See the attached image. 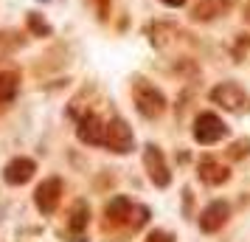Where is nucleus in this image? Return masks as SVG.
Masks as SVG:
<instances>
[{
    "instance_id": "0eeeda50",
    "label": "nucleus",
    "mask_w": 250,
    "mask_h": 242,
    "mask_svg": "<svg viewBox=\"0 0 250 242\" xmlns=\"http://www.w3.org/2000/svg\"><path fill=\"white\" fill-rule=\"evenodd\" d=\"M76 135L84 144H93V147H104V135H107V121H102L96 113H87L79 118V127H76Z\"/></svg>"
},
{
    "instance_id": "6e6552de",
    "label": "nucleus",
    "mask_w": 250,
    "mask_h": 242,
    "mask_svg": "<svg viewBox=\"0 0 250 242\" xmlns=\"http://www.w3.org/2000/svg\"><path fill=\"white\" fill-rule=\"evenodd\" d=\"M37 172V163L31 158H14V161L6 163V169H3V180L9 186H23L28 183Z\"/></svg>"
},
{
    "instance_id": "7ed1b4c3",
    "label": "nucleus",
    "mask_w": 250,
    "mask_h": 242,
    "mask_svg": "<svg viewBox=\"0 0 250 242\" xmlns=\"http://www.w3.org/2000/svg\"><path fill=\"white\" fill-rule=\"evenodd\" d=\"M211 99H214L216 104H222L225 110H230V113H245V110H250L248 93L242 90L236 82H222V85H216L214 90H211Z\"/></svg>"
},
{
    "instance_id": "f8f14e48",
    "label": "nucleus",
    "mask_w": 250,
    "mask_h": 242,
    "mask_svg": "<svg viewBox=\"0 0 250 242\" xmlns=\"http://www.w3.org/2000/svg\"><path fill=\"white\" fill-rule=\"evenodd\" d=\"M20 90V76L14 70H0V104L12 102Z\"/></svg>"
},
{
    "instance_id": "ddd939ff",
    "label": "nucleus",
    "mask_w": 250,
    "mask_h": 242,
    "mask_svg": "<svg viewBox=\"0 0 250 242\" xmlns=\"http://www.w3.org/2000/svg\"><path fill=\"white\" fill-rule=\"evenodd\" d=\"M129 211H132V203L126 197H115V200L107 203V217L110 220H124L129 217Z\"/></svg>"
},
{
    "instance_id": "1a4fd4ad",
    "label": "nucleus",
    "mask_w": 250,
    "mask_h": 242,
    "mask_svg": "<svg viewBox=\"0 0 250 242\" xmlns=\"http://www.w3.org/2000/svg\"><path fill=\"white\" fill-rule=\"evenodd\" d=\"M228 214H230L228 203L214 200V203H211V206H205V211L200 214V228H203L205 234H214V231H219L228 222Z\"/></svg>"
},
{
    "instance_id": "2eb2a0df",
    "label": "nucleus",
    "mask_w": 250,
    "mask_h": 242,
    "mask_svg": "<svg viewBox=\"0 0 250 242\" xmlns=\"http://www.w3.org/2000/svg\"><path fill=\"white\" fill-rule=\"evenodd\" d=\"M28 25H31V31L34 34H51V28H48V23L45 20H40V14H28Z\"/></svg>"
},
{
    "instance_id": "a211bd4d",
    "label": "nucleus",
    "mask_w": 250,
    "mask_h": 242,
    "mask_svg": "<svg viewBox=\"0 0 250 242\" xmlns=\"http://www.w3.org/2000/svg\"><path fill=\"white\" fill-rule=\"evenodd\" d=\"M163 3H166V6H171V9H177V6H183V3H186V0H163Z\"/></svg>"
},
{
    "instance_id": "f257e3e1",
    "label": "nucleus",
    "mask_w": 250,
    "mask_h": 242,
    "mask_svg": "<svg viewBox=\"0 0 250 242\" xmlns=\"http://www.w3.org/2000/svg\"><path fill=\"white\" fill-rule=\"evenodd\" d=\"M132 99H135V110L144 118H160L166 113V96L144 79H138L132 85Z\"/></svg>"
},
{
    "instance_id": "39448f33",
    "label": "nucleus",
    "mask_w": 250,
    "mask_h": 242,
    "mask_svg": "<svg viewBox=\"0 0 250 242\" xmlns=\"http://www.w3.org/2000/svg\"><path fill=\"white\" fill-rule=\"evenodd\" d=\"M144 166H146L149 177H152V183L158 186V189H166V186L171 183V172H169V166H166L163 152H160L158 147L149 144L146 150H144Z\"/></svg>"
},
{
    "instance_id": "f03ea898",
    "label": "nucleus",
    "mask_w": 250,
    "mask_h": 242,
    "mask_svg": "<svg viewBox=\"0 0 250 242\" xmlns=\"http://www.w3.org/2000/svg\"><path fill=\"white\" fill-rule=\"evenodd\" d=\"M228 135V127L225 121L214 113H200L197 115V121H194V141L197 144H205V147H211L216 141H222Z\"/></svg>"
},
{
    "instance_id": "4468645a",
    "label": "nucleus",
    "mask_w": 250,
    "mask_h": 242,
    "mask_svg": "<svg viewBox=\"0 0 250 242\" xmlns=\"http://www.w3.org/2000/svg\"><path fill=\"white\" fill-rule=\"evenodd\" d=\"M87 217H90L87 206H84V203H76V206H73V211H70V228L82 231L84 225H87Z\"/></svg>"
},
{
    "instance_id": "f3484780",
    "label": "nucleus",
    "mask_w": 250,
    "mask_h": 242,
    "mask_svg": "<svg viewBox=\"0 0 250 242\" xmlns=\"http://www.w3.org/2000/svg\"><path fill=\"white\" fill-rule=\"evenodd\" d=\"M96 9H99V17H107V12H110V0H96Z\"/></svg>"
},
{
    "instance_id": "423d86ee",
    "label": "nucleus",
    "mask_w": 250,
    "mask_h": 242,
    "mask_svg": "<svg viewBox=\"0 0 250 242\" xmlns=\"http://www.w3.org/2000/svg\"><path fill=\"white\" fill-rule=\"evenodd\" d=\"M59 200H62V180L59 177H48L37 186L34 192V203L42 214H54L59 208Z\"/></svg>"
},
{
    "instance_id": "dca6fc26",
    "label": "nucleus",
    "mask_w": 250,
    "mask_h": 242,
    "mask_svg": "<svg viewBox=\"0 0 250 242\" xmlns=\"http://www.w3.org/2000/svg\"><path fill=\"white\" fill-rule=\"evenodd\" d=\"M144 242H174V240H171V234H166V231H152Z\"/></svg>"
},
{
    "instance_id": "20e7f679",
    "label": "nucleus",
    "mask_w": 250,
    "mask_h": 242,
    "mask_svg": "<svg viewBox=\"0 0 250 242\" xmlns=\"http://www.w3.org/2000/svg\"><path fill=\"white\" fill-rule=\"evenodd\" d=\"M104 147H110V150L118 152V155H126V152H132V147H135V135H132V130L126 127L124 118H110V121H107Z\"/></svg>"
},
{
    "instance_id": "9d476101",
    "label": "nucleus",
    "mask_w": 250,
    "mask_h": 242,
    "mask_svg": "<svg viewBox=\"0 0 250 242\" xmlns=\"http://www.w3.org/2000/svg\"><path fill=\"white\" fill-rule=\"evenodd\" d=\"M233 3H236V0H200V3L194 6L191 17H194V20H200V23L214 20V17H219V14L230 12V9H233Z\"/></svg>"
},
{
    "instance_id": "9b49d317",
    "label": "nucleus",
    "mask_w": 250,
    "mask_h": 242,
    "mask_svg": "<svg viewBox=\"0 0 250 242\" xmlns=\"http://www.w3.org/2000/svg\"><path fill=\"white\" fill-rule=\"evenodd\" d=\"M228 177H230V172H228V166H222L219 161H211V158L200 161V180H203V183L219 186V183H225Z\"/></svg>"
}]
</instances>
